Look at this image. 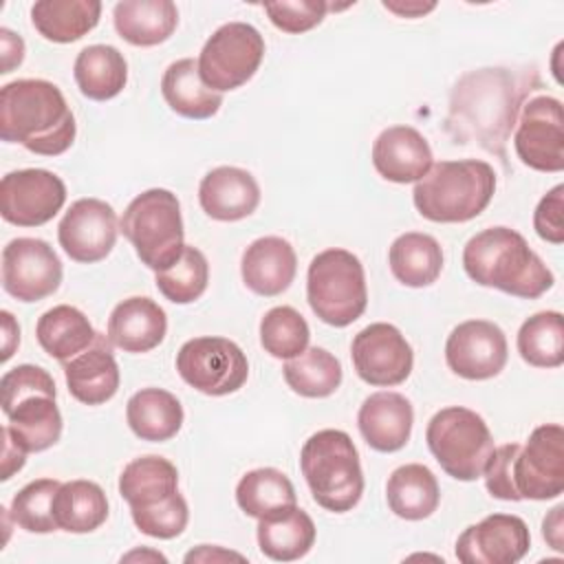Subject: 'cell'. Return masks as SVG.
I'll return each instance as SVG.
<instances>
[{
    "mask_svg": "<svg viewBox=\"0 0 564 564\" xmlns=\"http://www.w3.org/2000/svg\"><path fill=\"white\" fill-rule=\"evenodd\" d=\"M53 516L62 531L90 533L106 522L108 498L93 480H68L55 494Z\"/></svg>",
    "mask_w": 564,
    "mask_h": 564,
    "instance_id": "d590c367",
    "label": "cell"
},
{
    "mask_svg": "<svg viewBox=\"0 0 564 564\" xmlns=\"http://www.w3.org/2000/svg\"><path fill=\"white\" fill-rule=\"evenodd\" d=\"M297 273V256L289 240L280 236H262L253 240L240 260L245 286L262 297L284 293Z\"/></svg>",
    "mask_w": 564,
    "mask_h": 564,
    "instance_id": "7402d4cb",
    "label": "cell"
},
{
    "mask_svg": "<svg viewBox=\"0 0 564 564\" xmlns=\"http://www.w3.org/2000/svg\"><path fill=\"white\" fill-rule=\"evenodd\" d=\"M0 48H2V66L0 73L7 75L11 73L15 66L22 64L24 59V40L13 33L11 29H0Z\"/></svg>",
    "mask_w": 564,
    "mask_h": 564,
    "instance_id": "c3c4849f",
    "label": "cell"
},
{
    "mask_svg": "<svg viewBox=\"0 0 564 564\" xmlns=\"http://www.w3.org/2000/svg\"><path fill=\"white\" fill-rule=\"evenodd\" d=\"M198 203L212 220L236 223L260 205V185L251 172L234 165L209 170L198 185Z\"/></svg>",
    "mask_w": 564,
    "mask_h": 564,
    "instance_id": "ffe728a7",
    "label": "cell"
},
{
    "mask_svg": "<svg viewBox=\"0 0 564 564\" xmlns=\"http://www.w3.org/2000/svg\"><path fill=\"white\" fill-rule=\"evenodd\" d=\"M425 441L441 469L463 482L480 478L496 449L485 419L463 405L438 410L427 423Z\"/></svg>",
    "mask_w": 564,
    "mask_h": 564,
    "instance_id": "ba28073f",
    "label": "cell"
},
{
    "mask_svg": "<svg viewBox=\"0 0 564 564\" xmlns=\"http://www.w3.org/2000/svg\"><path fill=\"white\" fill-rule=\"evenodd\" d=\"M494 192L496 172L487 161H438L414 183L412 200L432 223H467L487 209Z\"/></svg>",
    "mask_w": 564,
    "mask_h": 564,
    "instance_id": "277c9868",
    "label": "cell"
},
{
    "mask_svg": "<svg viewBox=\"0 0 564 564\" xmlns=\"http://www.w3.org/2000/svg\"><path fill=\"white\" fill-rule=\"evenodd\" d=\"M386 500L397 518L410 522L425 520L438 509V480L432 469L421 463L401 465L386 482Z\"/></svg>",
    "mask_w": 564,
    "mask_h": 564,
    "instance_id": "f1b7e54d",
    "label": "cell"
},
{
    "mask_svg": "<svg viewBox=\"0 0 564 564\" xmlns=\"http://www.w3.org/2000/svg\"><path fill=\"white\" fill-rule=\"evenodd\" d=\"M540 84L533 66L469 70L449 93L445 128L456 143L478 145L505 161L507 141L516 128L520 108Z\"/></svg>",
    "mask_w": 564,
    "mask_h": 564,
    "instance_id": "6da1fadb",
    "label": "cell"
},
{
    "mask_svg": "<svg viewBox=\"0 0 564 564\" xmlns=\"http://www.w3.org/2000/svg\"><path fill=\"white\" fill-rule=\"evenodd\" d=\"M62 262L40 238H13L2 249V289L18 302H40L62 284Z\"/></svg>",
    "mask_w": 564,
    "mask_h": 564,
    "instance_id": "5bb4252c",
    "label": "cell"
},
{
    "mask_svg": "<svg viewBox=\"0 0 564 564\" xmlns=\"http://www.w3.org/2000/svg\"><path fill=\"white\" fill-rule=\"evenodd\" d=\"M161 295L174 304L196 302L209 282V264L200 249L185 245L181 258L154 275Z\"/></svg>",
    "mask_w": 564,
    "mask_h": 564,
    "instance_id": "ab89813d",
    "label": "cell"
},
{
    "mask_svg": "<svg viewBox=\"0 0 564 564\" xmlns=\"http://www.w3.org/2000/svg\"><path fill=\"white\" fill-rule=\"evenodd\" d=\"M137 557H141V560H143V557H152V560H161V562H165V555H161V553H156V551H150V553L132 551V553L123 555V557H121V562H123V560H126V562H128V560H137Z\"/></svg>",
    "mask_w": 564,
    "mask_h": 564,
    "instance_id": "11a10c76",
    "label": "cell"
},
{
    "mask_svg": "<svg viewBox=\"0 0 564 564\" xmlns=\"http://www.w3.org/2000/svg\"><path fill=\"white\" fill-rule=\"evenodd\" d=\"M101 2L97 0H40L31 7L35 31L55 44L82 40L99 24Z\"/></svg>",
    "mask_w": 564,
    "mask_h": 564,
    "instance_id": "d6a6232c",
    "label": "cell"
},
{
    "mask_svg": "<svg viewBox=\"0 0 564 564\" xmlns=\"http://www.w3.org/2000/svg\"><path fill=\"white\" fill-rule=\"evenodd\" d=\"M119 234L117 212L101 198L75 200L57 225V240L64 253L82 264L104 260Z\"/></svg>",
    "mask_w": 564,
    "mask_h": 564,
    "instance_id": "e0dca14e",
    "label": "cell"
},
{
    "mask_svg": "<svg viewBox=\"0 0 564 564\" xmlns=\"http://www.w3.org/2000/svg\"><path fill=\"white\" fill-rule=\"evenodd\" d=\"M236 502L247 516L260 520L297 505V494L284 471L275 467H258L238 480Z\"/></svg>",
    "mask_w": 564,
    "mask_h": 564,
    "instance_id": "8d00e7d4",
    "label": "cell"
},
{
    "mask_svg": "<svg viewBox=\"0 0 564 564\" xmlns=\"http://www.w3.org/2000/svg\"><path fill=\"white\" fill-rule=\"evenodd\" d=\"M115 31L132 46L163 44L178 24L172 0H123L112 9Z\"/></svg>",
    "mask_w": 564,
    "mask_h": 564,
    "instance_id": "4316f807",
    "label": "cell"
},
{
    "mask_svg": "<svg viewBox=\"0 0 564 564\" xmlns=\"http://www.w3.org/2000/svg\"><path fill=\"white\" fill-rule=\"evenodd\" d=\"M518 449H520V443H507V445L496 447L487 460L485 471H482L487 491L498 500L520 502V498L513 489V482H511V463H513V456Z\"/></svg>",
    "mask_w": 564,
    "mask_h": 564,
    "instance_id": "bcb514c9",
    "label": "cell"
},
{
    "mask_svg": "<svg viewBox=\"0 0 564 564\" xmlns=\"http://www.w3.org/2000/svg\"><path fill=\"white\" fill-rule=\"evenodd\" d=\"M432 148L412 126H390L372 143V165L390 183H416L432 167Z\"/></svg>",
    "mask_w": 564,
    "mask_h": 564,
    "instance_id": "d6986e66",
    "label": "cell"
},
{
    "mask_svg": "<svg viewBox=\"0 0 564 564\" xmlns=\"http://www.w3.org/2000/svg\"><path fill=\"white\" fill-rule=\"evenodd\" d=\"M524 364L560 368L564 364V317L560 311H540L527 317L516 339Z\"/></svg>",
    "mask_w": 564,
    "mask_h": 564,
    "instance_id": "f35d334b",
    "label": "cell"
},
{
    "mask_svg": "<svg viewBox=\"0 0 564 564\" xmlns=\"http://www.w3.org/2000/svg\"><path fill=\"white\" fill-rule=\"evenodd\" d=\"M0 319H2V357L0 359L9 361L15 348L20 346V326L9 311H2Z\"/></svg>",
    "mask_w": 564,
    "mask_h": 564,
    "instance_id": "f5cc1de1",
    "label": "cell"
},
{
    "mask_svg": "<svg viewBox=\"0 0 564 564\" xmlns=\"http://www.w3.org/2000/svg\"><path fill=\"white\" fill-rule=\"evenodd\" d=\"M161 95L165 104L185 119H209L223 106V93H216L203 82L198 62L192 57L176 59L165 68Z\"/></svg>",
    "mask_w": 564,
    "mask_h": 564,
    "instance_id": "83f0119b",
    "label": "cell"
},
{
    "mask_svg": "<svg viewBox=\"0 0 564 564\" xmlns=\"http://www.w3.org/2000/svg\"><path fill=\"white\" fill-rule=\"evenodd\" d=\"M2 438H4V452H2V480H9L15 471H20L26 463V452L13 443L9 432L2 427Z\"/></svg>",
    "mask_w": 564,
    "mask_h": 564,
    "instance_id": "f907efd6",
    "label": "cell"
},
{
    "mask_svg": "<svg viewBox=\"0 0 564 564\" xmlns=\"http://www.w3.org/2000/svg\"><path fill=\"white\" fill-rule=\"evenodd\" d=\"M110 339L97 335L95 344L64 361V379L73 399L84 405H101L119 390V366L110 348Z\"/></svg>",
    "mask_w": 564,
    "mask_h": 564,
    "instance_id": "603a6c76",
    "label": "cell"
},
{
    "mask_svg": "<svg viewBox=\"0 0 564 564\" xmlns=\"http://www.w3.org/2000/svg\"><path fill=\"white\" fill-rule=\"evenodd\" d=\"M178 491V471L163 456H139L119 476V494L130 509L152 507Z\"/></svg>",
    "mask_w": 564,
    "mask_h": 564,
    "instance_id": "e575fe53",
    "label": "cell"
},
{
    "mask_svg": "<svg viewBox=\"0 0 564 564\" xmlns=\"http://www.w3.org/2000/svg\"><path fill=\"white\" fill-rule=\"evenodd\" d=\"M134 527L156 540H174L178 538L189 520V509L185 498L176 491L167 500L152 505V507H141V509H130Z\"/></svg>",
    "mask_w": 564,
    "mask_h": 564,
    "instance_id": "7bdbcfd3",
    "label": "cell"
},
{
    "mask_svg": "<svg viewBox=\"0 0 564 564\" xmlns=\"http://www.w3.org/2000/svg\"><path fill=\"white\" fill-rule=\"evenodd\" d=\"M533 229L542 240L551 245L564 242V185L562 183L549 189L540 198L533 212Z\"/></svg>",
    "mask_w": 564,
    "mask_h": 564,
    "instance_id": "7dc6e473",
    "label": "cell"
},
{
    "mask_svg": "<svg viewBox=\"0 0 564 564\" xmlns=\"http://www.w3.org/2000/svg\"><path fill=\"white\" fill-rule=\"evenodd\" d=\"M167 333L165 311L150 297L121 300L108 317V339L123 352L141 355L156 348Z\"/></svg>",
    "mask_w": 564,
    "mask_h": 564,
    "instance_id": "cb8c5ba5",
    "label": "cell"
},
{
    "mask_svg": "<svg viewBox=\"0 0 564 564\" xmlns=\"http://www.w3.org/2000/svg\"><path fill=\"white\" fill-rule=\"evenodd\" d=\"M562 516H564V505H557L542 520V535L549 542V546L555 549L557 553L564 551V518Z\"/></svg>",
    "mask_w": 564,
    "mask_h": 564,
    "instance_id": "681fc988",
    "label": "cell"
},
{
    "mask_svg": "<svg viewBox=\"0 0 564 564\" xmlns=\"http://www.w3.org/2000/svg\"><path fill=\"white\" fill-rule=\"evenodd\" d=\"M59 480L55 478H37L24 485L11 500V520L15 527L29 533H53L57 531V522L53 516V500L59 489Z\"/></svg>",
    "mask_w": 564,
    "mask_h": 564,
    "instance_id": "b9f144b4",
    "label": "cell"
},
{
    "mask_svg": "<svg viewBox=\"0 0 564 564\" xmlns=\"http://www.w3.org/2000/svg\"><path fill=\"white\" fill-rule=\"evenodd\" d=\"M286 386L306 399H324L337 392L341 386V364L326 348L311 346L293 359H286L282 368Z\"/></svg>",
    "mask_w": 564,
    "mask_h": 564,
    "instance_id": "74e56055",
    "label": "cell"
},
{
    "mask_svg": "<svg viewBox=\"0 0 564 564\" xmlns=\"http://www.w3.org/2000/svg\"><path fill=\"white\" fill-rule=\"evenodd\" d=\"M64 181L42 167L15 170L0 181V214L18 227H40L64 207Z\"/></svg>",
    "mask_w": 564,
    "mask_h": 564,
    "instance_id": "4fadbf2b",
    "label": "cell"
},
{
    "mask_svg": "<svg viewBox=\"0 0 564 564\" xmlns=\"http://www.w3.org/2000/svg\"><path fill=\"white\" fill-rule=\"evenodd\" d=\"M511 482L520 500H553L564 491V427L538 425L513 456Z\"/></svg>",
    "mask_w": 564,
    "mask_h": 564,
    "instance_id": "8fae6325",
    "label": "cell"
},
{
    "mask_svg": "<svg viewBox=\"0 0 564 564\" xmlns=\"http://www.w3.org/2000/svg\"><path fill=\"white\" fill-rule=\"evenodd\" d=\"M513 148L518 159L535 172L564 170L562 101L551 95L529 97L518 115Z\"/></svg>",
    "mask_w": 564,
    "mask_h": 564,
    "instance_id": "7c38bea8",
    "label": "cell"
},
{
    "mask_svg": "<svg viewBox=\"0 0 564 564\" xmlns=\"http://www.w3.org/2000/svg\"><path fill=\"white\" fill-rule=\"evenodd\" d=\"M119 231L148 269L156 273L172 267L185 249V229L176 194L163 187L137 194L119 220Z\"/></svg>",
    "mask_w": 564,
    "mask_h": 564,
    "instance_id": "8992f818",
    "label": "cell"
},
{
    "mask_svg": "<svg viewBox=\"0 0 564 564\" xmlns=\"http://www.w3.org/2000/svg\"><path fill=\"white\" fill-rule=\"evenodd\" d=\"M414 423V410L412 403L390 390L372 392L364 399L359 412H357V427L364 436V441L375 452H399L405 447L412 434Z\"/></svg>",
    "mask_w": 564,
    "mask_h": 564,
    "instance_id": "44dd1931",
    "label": "cell"
},
{
    "mask_svg": "<svg viewBox=\"0 0 564 564\" xmlns=\"http://www.w3.org/2000/svg\"><path fill=\"white\" fill-rule=\"evenodd\" d=\"M311 311L328 326L344 328L357 322L368 306V286L361 260L348 249L319 251L306 273Z\"/></svg>",
    "mask_w": 564,
    "mask_h": 564,
    "instance_id": "52a82bcc",
    "label": "cell"
},
{
    "mask_svg": "<svg viewBox=\"0 0 564 564\" xmlns=\"http://www.w3.org/2000/svg\"><path fill=\"white\" fill-rule=\"evenodd\" d=\"M326 11L328 2L322 0H282L264 4V13L269 15L271 24L291 35L311 31L322 24Z\"/></svg>",
    "mask_w": 564,
    "mask_h": 564,
    "instance_id": "ee69618b",
    "label": "cell"
},
{
    "mask_svg": "<svg viewBox=\"0 0 564 564\" xmlns=\"http://www.w3.org/2000/svg\"><path fill=\"white\" fill-rule=\"evenodd\" d=\"M73 77L84 97L108 101L126 88L128 62L123 53L110 44H90L77 53Z\"/></svg>",
    "mask_w": 564,
    "mask_h": 564,
    "instance_id": "4dcf8cb0",
    "label": "cell"
},
{
    "mask_svg": "<svg viewBox=\"0 0 564 564\" xmlns=\"http://www.w3.org/2000/svg\"><path fill=\"white\" fill-rule=\"evenodd\" d=\"M227 560L245 562V555L236 551H225L223 546H209V544H200L196 551H189L185 555V562H227Z\"/></svg>",
    "mask_w": 564,
    "mask_h": 564,
    "instance_id": "816d5d0a",
    "label": "cell"
},
{
    "mask_svg": "<svg viewBox=\"0 0 564 564\" xmlns=\"http://www.w3.org/2000/svg\"><path fill=\"white\" fill-rule=\"evenodd\" d=\"M4 430L26 454H37L53 447L62 436V414L55 405V394L37 392L20 399L7 412Z\"/></svg>",
    "mask_w": 564,
    "mask_h": 564,
    "instance_id": "d4e9b609",
    "label": "cell"
},
{
    "mask_svg": "<svg viewBox=\"0 0 564 564\" xmlns=\"http://www.w3.org/2000/svg\"><path fill=\"white\" fill-rule=\"evenodd\" d=\"M0 390H2V412H7L20 399L37 394V392L57 397L53 377L44 368L33 366V364H20V366L7 370L0 379Z\"/></svg>",
    "mask_w": 564,
    "mask_h": 564,
    "instance_id": "f6af8a7d",
    "label": "cell"
},
{
    "mask_svg": "<svg viewBox=\"0 0 564 564\" xmlns=\"http://www.w3.org/2000/svg\"><path fill=\"white\" fill-rule=\"evenodd\" d=\"M463 269L480 286L535 300L553 284V271L511 227H489L465 242Z\"/></svg>",
    "mask_w": 564,
    "mask_h": 564,
    "instance_id": "3957f363",
    "label": "cell"
},
{
    "mask_svg": "<svg viewBox=\"0 0 564 564\" xmlns=\"http://www.w3.org/2000/svg\"><path fill=\"white\" fill-rule=\"evenodd\" d=\"M507 357V337L489 319L460 322L445 341L447 368L467 381H485L500 375Z\"/></svg>",
    "mask_w": 564,
    "mask_h": 564,
    "instance_id": "2e32d148",
    "label": "cell"
},
{
    "mask_svg": "<svg viewBox=\"0 0 564 564\" xmlns=\"http://www.w3.org/2000/svg\"><path fill=\"white\" fill-rule=\"evenodd\" d=\"M388 264L403 286L423 289L438 280L443 271V249L430 234L405 231L390 245Z\"/></svg>",
    "mask_w": 564,
    "mask_h": 564,
    "instance_id": "836d02e7",
    "label": "cell"
},
{
    "mask_svg": "<svg viewBox=\"0 0 564 564\" xmlns=\"http://www.w3.org/2000/svg\"><path fill=\"white\" fill-rule=\"evenodd\" d=\"M264 57V37L247 22H227L218 26L200 48L198 73L216 93L245 86Z\"/></svg>",
    "mask_w": 564,
    "mask_h": 564,
    "instance_id": "9c48e42d",
    "label": "cell"
},
{
    "mask_svg": "<svg viewBox=\"0 0 564 564\" xmlns=\"http://www.w3.org/2000/svg\"><path fill=\"white\" fill-rule=\"evenodd\" d=\"M300 469L313 500L333 513H346L359 505L364 471L359 452L344 430H319L302 445Z\"/></svg>",
    "mask_w": 564,
    "mask_h": 564,
    "instance_id": "5b68a950",
    "label": "cell"
},
{
    "mask_svg": "<svg viewBox=\"0 0 564 564\" xmlns=\"http://www.w3.org/2000/svg\"><path fill=\"white\" fill-rule=\"evenodd\" d=\"M97 335L99 333L93 328L88 317L70 304H57L48 308L35 324L37 344L48 357L62 364L90 348Z\"/></svg>",
    "mask_w": 564,
    "mask_h": 564,
    "instance_id": "f546056e",
    "label": "cell"
},
{
    "mask_svg": "<svg viewBox=\"0 0 564 564\" xmlns=\"http://www.w3.org/2000/svg\"><path fill=\"white\" fill-rule=\"evenodd\" d=\"M350 357L361 381L377 388L403 383L414 366V352L401 330L386 322L361 328L352 344Z\"/></svg>",
    "mask_w": 564,
    "mask_h": 564,
    "instance_id": "9a60e30c",
    "label": "cell"
},
{
    "mask_svg": "<svg viewBox=\"0 0 564 564\" xmlns=\"http://www.w3.org/2000/svg\"><path fill=\"white\" fill-rule=\"evenodd\" d=\"M77 123L62 90L46 79H15L0 90V137L33 154H64Z\"/></svg>",
    "mask_w": 564,
    "mask_h": 564,
    "instance_id": "7a4b0ae2",
    "label": "cell"
},
{
    "mask_svg": "<svg viewBox=\"0 0 564 564\" xmlns=\"http://www.w3.org/2000/svg\"><path fill=\"white\" fill-rule=\"evenodd\" d=\"M181 379L207 397H225L240 390L249 377L242 348L227 337H194L176 352Z\"/></svg>",
    "mask_w": 564,
    "mask_h": 564,
    "instance_id": "30bf717a",
    "label": "cell"
},
{
    "mask_svg": "<svg viewBox=\"0 0 564 564\" xmlns=\"http://www.w3.org/2000/svg\"><path fill=\"white\" fill-rule=\"evenodd\" d=\"M126 421L132 434L141 441L163 443L178 434L183 425V405L163 388H143L128 399Z\"/></svg>",
    "mask_w": 564,
    "mask_h": 564,
    "instance_id": "1f68e13d",
    "label": "cell"
},
{
    "mask_svg": "<svg viewBox=\"0 0 564 564\" xmlns=\"http://www.w3.org/2000/svg\"><path fill=\"white\" fill-rule=\"evenodd\" d=\"M383 9L392 11L399 18H423L436 9V2H383Z\"/></svg>",
    "mask_w": 564,
    "mask_h": 564,
    "instance_id": "db71d44e",
    "label": "cell"
},
{
    "mask_svg": "<svg viewBox=\"0 0 564 564\" xmlns=\"http://www.w3.org/2000/svg\"><path fill=\"white\" fill-rule=\"evenodd\" d=\"M531 546V533L520 516L491 513L469 524L456 540L463 564H516Z\"/></svg>",
    "mask_w": 564,
    "mask_h": 564,
    "instance_id": "ac0fdd59",
    "label": "cell"
},
{
    "mask_svg": "<svg viewBox=\"0 0 564 564\" xmlns=\"http://www.w3.org/2000/svg\"><path fill=\"white\" fill-rule=\"evenodd\" d=\"M262 555L273 562H293L304 557L315 544V522L297 505L280 509L258 520L256 529Z\"/></svg>",
    "mask_w": 564,
    "mask_h": 564,
    "instance_id": "484cf974",
    "label": "cell"
},
{
    "mask_svg": "<svg viewBox=\"0 0 564 564\" xmlns=\"http://www.w3.org/2000/svg\"><path fill=\"white\" fill-rule=\"evenodd\" d=\"M311 328L293 306H273L260 319V344L275 359H293L308 348Z\"/></svg>",
    "mask_w": 564,
    "mask_h": 564,
    "instance_id": "60d3db41",
    "label": "cell"
}]
</instances>
